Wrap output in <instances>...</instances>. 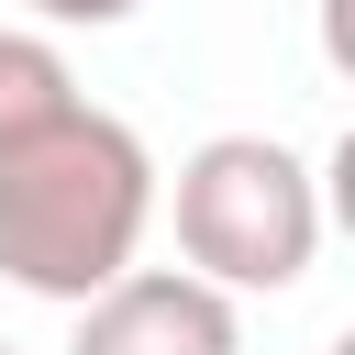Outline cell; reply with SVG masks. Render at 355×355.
I'll list each match as a JSON object with an SVG mask.
<instances>
[{
    "label": "cell",
    "instance_id": "obj_1",
    "mask_svg": "<svg viewBox=\"0 0 355 355\" xmlns=\"http://www.w3.org/2000/svg\"><path fill=\"white\" fill-rule=\"evenodd\" d=\"M155 233V155L122 111H67L44 144L0 155V277L33 300H100L122 266H144Z\"/></svg>",
    "mask_w": 355,
    "mask_h": 355
},
{
    "label": "cell",
    "instance_id": "obj_2",
    "mask_svg": "<svg viewBox=\"0 0 355 355\" xmlns=\"http://www.w3.org/2000/svg\"><path fill=\"white\" fill-rule=\"evenodd\" d=\"M166 222H178V266L189 277H211L222 300H255V288L277 300L322 255V178L277 133H211V144L178 155Z\"/></svg>",
    "mask_w": 355,
    "mask_h": 355
},
{
    "label": "cell",
    "instance_id": "obj_3",
    "mask_svg": "<svg viewBox=\"0 0 355 355\" xmlns=\"http://www.w3.org/2000/svg\"><path fill=\"white\" fill-rule=\"evenodd\" d=\"M67 355H244V322L189 266H122L100 300H78Z\"/></svg>",
    "mask_w": 355,
    "mask_h": 355
},
{
    "label": "cell",
    "instance_id": "obj_4",
    "mask_svg": "<svg viewBox=\"0 0 355 355\" xmlns=\"http://www.w3.org/2000/svg\"><path fill=\"white\" fill-rule=\"evenodd\" d=\"M67 111H78V67L55 55V33H22V22H0V155L44 144Z\"/></svg>",
    "mask_w": 355,
    "mask_h": 355
},
{
    "label": "cell",
    "instance_id": "obj_5",
    "mask_svg": "<svg viewBox=\"0 0 355 355\" xmlns=\"http://www.w3.org/2000/svg\"><path fill=\"white\" fill-rule=\"evenodd\" d=\"M33 22H55V33H111V22H133L144 0H22Z\"/></svg>",
    "mask_w": 355,
    "mask_h": 355
},
{
    "label": "cell",
    "instance_id": "obj_6",
    "mask_svg": "<svg viewBox=\"0 0 355 355\" xmlns=\"http://www.w3.org/2000/svg\"><path fill=\"white\" fill-rule=\"evenodd\" d=\"M0 355H11V344H0Z\"/></svg>",
    "mask_w": 355,
    "mask_h": 355
}]
</instances>
